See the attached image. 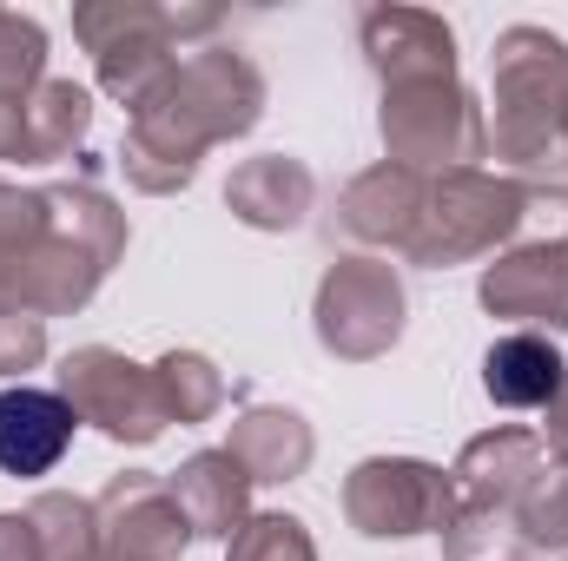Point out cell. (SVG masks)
I'll use <instances>...</instances> for the list:
<instances>
[{
  "mask_svg": "<svg viewBox=\"0 0 568 561\" xmlns=\"http://www.w3.org/2000/svg\"><path fill=\"white\" fill-rule=\"evenodd\" d=\"M27 522H33L47 561H100V516H93V502H80L67 489H47V496H33Z\"/></svg>",
  "mask_w": 568,
  "mask_h": 561,
  "instance_id": "obj_21",
  "label": "cell"
},
{
  "mask_svg": "<svg viewBox=\"0 0 568 561\" xmlns=\"http://www.w3.org/2000/svg\"><path fill=\"white\" fill-rule=\"evenodd\" d=\"M0 159H27V100H0Z\"/></svg>",
  "mask_w": 568,
  "mask_h": 561,
  "instance_id": "obj_27",
  "label": "cell"
},
{
  "mask_svg": "<svg viewBox=\"0 0 568 561\" xmlns=\"http://www.w3.org/2000/svg\"><path fill=\"white\" fill-rule=\"evenodd\" d=\"M0 561H47V549H40V536H33L27 516H0Z\"/></svg>",
  "mask_w": 568,
  "mask_h": 561,
  "instance_id": "obj_26",
  "label": "cell"
},
{
  "mask_svg": "<svg viewBox=\"0 0 568 561\" xmlns=\"http://www.w3.org/2000/svg\"><path fill=\"white\" fill-rule=\"evenodd\" d=\"M529 198H536V185L503 178V172H483V165L443 172V178H429L424 212H417V225H410V238H404V258L424 265V272L469 265V258L496 252L503 238H516Z\"/></svg>",
  "mask_w": 568,
  "mask_h": 561,
  "instance_id": "obj_5",
  "label": "cell"
},
{
  "mask_svg": "<svg viewBox=\"0 0 568 561\" xmlns=\"http://www.w3.org/2000/svg\"><path fill=\"white\" fill-rule=\"evenodd\" d=\"M364 33V60L384 86H410V80H456V33L443 13L424 7H364L357 20Z\"/></svg>",
  "mask_w": 568,
  "mask_h": 561,
  "instance_id": "obj_11",
  "label": "cell"
},
{
  "mask_svg": "<svg viewBox=\"0 0 568 561\" xmlns=\"http://www.w3.org/2000/svg\"><path fill=\"white\" fill-rule=\"evenodd\" d=\"M225 561H317V549H311L297 516H252L225 542Z\"/></svg>",
  "mask_w": 568,
  "mask_h": 561,
  "instance_id": "obj_24",
  "label": "cell"
},
{
  "mask_svg": "<svg viewBox=\"0 0 568 561\" xmlns=\"http://www.w3.org/2000/svg\"><path fill=\"white\" fill-rule=\"evenodd\" d=\"M47 357V324L27 310H0V377H20Z\"/></svg>",
  "mask_w": 568,
  "mask_h": 561,
  "instance_id": "obj_25",
  "label": "cell"
},
{
  "mask_svg": "<svg viewBox=\"0 0 568 561\" xmlns=\"http://www.w3.org/2000/svg\"><path fill=\"white\" fill-rule=\"evenodd\" d=\"M311 198H317L311 165H304V159H284V152L245 159V165L225 178V205H232V218L252 225V232H291V225H304Z\"/></svg>",
  "mask_w": 568,
  "mask_h": 561,
  "instance_id": "obj_16",
  "label": "cell"
},
{
  "mask_svg": "<svg viewBox=\"0 0 568 561\" xmlns=\"http://www.w3.org/2000/svg\"><path fill=\"white\" fill-rule=\"evenodd\" d=\"M265 120V73L239 53V47H199L192 60H179V73L165 80V93L133 113L120 165L140 192H179L192 185L205 145L245 140Z\"/></svg>",
  "mask_w": 568,
  "mask_h": 561,
  "instance_id": "obj_1",
  "label": "cell"
},
{
  "mask_svg": "<svg viewBox=\"0 0 568 561\" xmlns=\"http://www.w3.org/2000/svg\"><path fill=\"white\" fill-rule=\"evenodd\" d=\"M73 429H80V417L60 390H27V384L0 390V469L7 476L60 469V456L73 449Z\"/></svg>",
  "mask_w": 568,
  "mask_h": 561,
  "instance_id": "obj_14",
  "label": "cell"
},
{
  "mask_svg": "<svg viewBox=\"0 0 568 561\" xmlns=\"http://www.w3.org/2000/svg\"><path fill=\"white\" fill-rule=\"evenodd\" d=\"M87 126H93V93H87V86H73V80H40V86L27 93V159H33V165L67 159L73 145L87 140Z\"/></svg>",
  "mask_w": 568,
  "mask_h": 561,
  "instance_id": "obj_19",
  "label": "cell"
},
{
  "mask_svg": "<svg viewBox=\"0 0 568 561\" xmlns=\"http://www.w3.org/2000/svg\"><path fill=\"white\" fill-rule=\"evenodd\" d=\"M542 417H549V422H542V442H549V456H568V384H562V397H556Z\"/></svg>",
  "mask_w": 568,
  "mask_h": 561,
  "instance_id": "obj_28",
  "label": "cell"
},
{
  "mask_svg": "<svg viewBox=\"0 0 568 561\" xmlns=\"http://www.w3.org/2000/svg\"><path fill=\"white\" fill-rule=\"evenodd\" d=\"M562 245H568V238H562Z\"/></svg>",
  "mask_w": 568,
  "mask_h": 561,
  "instance_id": "obj_30",
  "label": "cell"
},
{
  "mask_svg": "<svg viewBox=\"0 0 568 561\" xmlns=\"http://www.w3.org/2000/svg\"><path fill=\"white\" fill-rule=\"evenodd\" d=\"M483 310L509 324L568 330V245H523L483 272Z\"/></svg>",
  "mask_w": 568,
  "mask_h": 561,
  "instance_id": "obj_12",
  "label": "cell"
},
{
  "mask_svg": "<svg viewBox=\"0 0 568 561\" xmlns=\"http://www.w3.org/2000/svg\"><path fill=\"white\" fill-rule=\"evenodd\" d=\"M225 449L239 456V469L252 482H291V476L311 469L317 436H311V422L297 417V410H245V417L232 422Z\"/></svg>",
  "mask_w": 568,
  "mask_h": 561,
  "instance_id": "obj_18",
  "label": "cell"
},
{
  "mask_svg": "<svg viewBox=\"0 0 568 561\" xmlns=\"http://www.w3.org/2000/svg\"><path fill=\"white\" fill-rule=\"evenodd\" d=\"M496 120L489 126V152L536 172V178H556L568 165V40H556L549 27H509L496 33Z\"/></svg>",
  "mask_w": 568,
  "mask_h": 561,
  "instance_id": "obj_2",
  "label": "cell"
},
{
  "mask_svg": "<svg viewBox=\"0 0 568 561\" xmlns=\"http://www.w3.org/2000/svg\"><path fill=\"white\" fill-rule=\"evenodd\" d=\"M219 7H145V0H93L73 7V33L100 67V86L126 100V113H145L165 80L179 73L185 40L219 33Z\"/></svg>",
  "mask_w": 568,
  "mask_h": 561,
  "instance_id": "obj_3",
  "label": "cell"
},
{
  "mask_svg": "<svg viewBox=\"0 0 568 561\" xmlns=\"http://www.w3.org/2000/svg\"><path fill=\"white\" fill-rule=\"evenodd\" d=\"M424 192L429 178L424 172H404V165H371V172H357L351 185H344V198H337V232L344 238H357V245H397L404 252V238H410V225H417V212H424Z\"/></svg>",
  "mask_w": 568,
  "mask_h": 561,
  "instance_id": "obj_13",
  "label": "cell"
},
{
  "mask_svg": "<svg viewBox=\"0 0 568 561\" xmlns=\"http://www.w3.org/2000/svg\"><path fill=\"white\" fill-rule=\"evenodd\" d=\"M562 384H568L562 350L536 330H516V337L489 344V357H483V390L503 410H549L562 397Z\"/></svg>",
  "mask_w": 568,
  "mask_h": 561,
  "instance_id": "obj_17",
  "label": "cell"
},
{
  "mask_svg": "<svg viewBox=\"0 0 568 561\" xmlns=\"http://www.w3.org/2000/svg\"><path fill=\"white\" fill-rule=\"evenodd\" d=\"M93 516H100V561H179L192 542L185 509L145 469L113 476L106 496L93 502Z\"/></svg>",
  "mask_w": 568,
  "mask_h": 561,
  "instance_id": "obj_10",
  "label": "cell"
},
{
  "mask_svg": "<svg viewBox=\"0 0 568 561\" xmlns=\"http://www.w3.org/2000/svg\"><path fill=\"white\" fill-rule=\"evenodd\" d=\"M47 80V33L27 13L0 7V100H27Z\"/></svg>",
  "mask_w": 568,
  "mask_h": 561,
  "instance_id": "obj_23",
  "label": "cell"
},
{
  "mask_svg": "<svg viewBox=\"0 0 568 561\" xmlns=\"http://www.w3.org/2000/svg\"><path fill=\"white\" fill-rule=\"evenodd\" d=\"M562 140H568V120H562Z\"/></svg>",
  "mask_w": 568,
  "mask_h": 561,
  "instance_id": "obj_29",
  "label": "cell"
},
{
  "mask_svg": "<svg viewBox=\"0 0 568 561\" xmlns=\"http://www.w3.org/2000/svg\"><path fill=\"white\" fill-rule=\"evenodd\" d=\"M317 344L344 364H371L404 337V278L384 258H337L317 284Z\"/></svg>",
  "mask_w": 568,
  "mask_h": 561,
  "instance_id": "obj_7",
  "label": "cell"
},
{
  "mask_svg": "<svg viewBox=\"0 0 568 561\" xmlns=\"http://www.w3.org/2000/svg\"><path fill=\"white\" fill-rule=\"evenodd\" d=\"M456 509V489L436 462H417V456H371L351 469L344 482V516L357 536L371 542H404V536H429L443 529Z\"/></svg>",
  "mask_w": 568,
  "mask_h": 561,
  "instance_id": "obj_9",
  "label": "cell"
},
{
  "mask_svg": "<svg viewBox=\"0 0 568 561\" xmlns=\"http://www.w3.org/2000/svg\"><path fill=\"white\" fill-rule=\"evenodd\" d=\"M549 462L542 436L536 429H489L476 436L456 469H449V489H456V509L443 522V555L449 561H509L516 542V502L529 489V476Z\"/></svg>",
  "mask_w": 568,
  "mask_h": 561,
  "instance_id": "obj_4",
  "label": "cell"
},
{
  "mask_svg": "<svg viewBox=\"0 0 568 561\" xmlns=\"http://www.w3.org/2000/svg\"><path fill=\"white\" fill-rule=\"evenodd\" d=\"M172 502L185 509L192 536L205 542H232L245 522H252V476L239 469L232 449H199L185 469H172Z\"/></svg>",
  "mask_w": 568,
  "mask_h": 561,
  "instance_id": "obj_15",
  "label": "cell"
},
{
  "mask_svg": "<svg viewBox=\"0 0 568 561\" xmlns=\"http://www.w3.org/2000/svg\"><path fill=\"white\" fill-rule=\"evenodd\" d=\"M60 397L73 404L80 422H100L113 442H133V449L159 442L165 422H172L159 370H145V364L106 350V344H87V350H73L60 364Z\"/></svg>",
  "mask_w": 568,
  "mask_h": 561,
  "instance_id": "obj_8",
  "label": "cell"
},
{
  "mask_svg": "<svg viewBox=\"0 0 568 561\" xmlns=\"http://www.w3.org/2000/svg\"><path fill=\"white\" fill-rule=\"evenodd\" d=\"M152 370H159V390H165L172 422L219 417V404H225V377L212 370V357H199V350H165Z\"/></svg>",
  "mask_w": 568,
  "mask_h": 561,
  "instance_id": "obj_22",
  "label": "cell"
},
{
  "mask_svg": "<svg viewBox=\"0 0 568 561\" xmlns=\"http://www.w3.org/2000/svg\"><path fill=\"white\" fill-rule=\"evenodd\" d=\"M516 542L536 555H568V456H549L523 502H516Z\"/></svg>",
  "mask_w": 568,
  "mask_h": 561,
  "instance_id": "obj_20",
  "label": "cell"
},
{
  "mask_svg": "<svg viewBox=\"0 0 568 561\" xmlns=\"http://www.w3.org/2000/svg\"><path fill=\"white\" fill-rule=\"evenodd\" d=\"M377 133L390 165L404 172H469L489 152L483 106L463 93V80H410V86H384V113Z\"/></svg>",
  "mask_w": 568,
  "mask_h": 561,
  "instance_id": "obj_6",
  "label": "cell"
}]
</instances>
